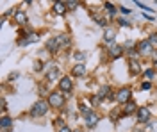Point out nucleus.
<instances>
[{
	"instance_id": "b1692460",
	"label": "nucleus",
	"mask_w": 157,
	"mask_h": 132,
	"mask_svg": "<svg viewBox=\"0 0 157 132\" xmlns=\"http://www.w3.org/2000/svg\"><path fill=\"white\" fill-rule=\"evenodd\" d=\"M147 79H154V75H155V70L154 68H148V70H145V73H143Z\"/></svg>"
},
{
	"instance_id": "473e14b6",
	"label": "nucleus",
	"mask_w": 157,
	"mask_h": 132,
	"mask_svg": "<svg viewBox=\"0 0 157 132\" xmlns=\"http://www.w3.org/2000/svg\"><path fill=\"white\" fill-rule=\"evenodd\" d=\"M75 132H78V130H75Z\"/></svg>"
},
{
	"instance_id": "393cba45",
	"label": "nucleus",
	"mask_w": 157,
	"mask_h": 132,
	"mask_svg": "<svg viewBox=\"0 0 157 132\" xmlns=\"http://www.w3.org/2000/svg\"><path fill=\"white\" fill-rule=\"evenodd\" d=\"M100 102H102V98H100L98 95H91V104H93V107H97Z\"/></svg>"
},
{
	"instance_id": "2eb2a0df",
	"label": "nucleus",
	"mask_w": 157,
	"mask_h": 132,
	"mask_svg": "<svg viewBox=\"0 0 157 132\" xmlns=\"http://www.w3.org/2000/svg\"><path fill=\"white\" fill-rule=\"evenodd\" d=\"M14 21H16L18 25H25V23H27V14H25L23 11H16V13H14Z\"/></svg>"
},
{
	"instance_id": "c756f323",
	"label": "nucleus",
	"mask_w": 157,
	"mask_h": 132,
	"mask_svg": "<svg viewBox=\"0 0 157 132\" xmlns=\"http://www.w3.org/2000/svg\"><path fill=\"white\" fill-rule=\"evenodd\" d=\"M57 132H73V130H71V129H70L68 125H64V127H63V129H59Z\"/></svg>"
},
{
	"instance_id": "4be33fe9",
	"label": "nucleus",
	"mask_w": 157,
	"mask_h": 132,
	"mask_svg": "<svg viewBox=\"0 0 157 132\" xmlns=\"http://www.w3.org/2000/svg\"><path fill=\"white\" fill-rule=\"evenodd\" d=\"M105 11H107L109 14H113V16H114V14H116V6H114V4H111V2H105Z\"/></svg>"
},
{
	"instance_id": "6ab92c4d",
	"label": "nucleus",
	"mask_w": 157,
	"mask_h": 132,
	"mask_svg": "<svg viewBox=\"0 0 157 132\" xmlns=\"http://www.w3.org/2000/svg\"><path fill=\"white\" fill-rule=\"evenodd\" d=\"M57 77H59V68H57V66H52L50 71L47 73V79H48V81H56Z\"/></svg>"
},
{
	"instance_id": "7c9ffc66",
	"label": "nucleus",
	"mask_w": 157,
	"mask_h": 132,
	"mask_svg": "<svg viewBox=\"0 0 157 132\" xmlns=\"http://www.w3.org/2000/svg\"><path fill=\"white\" fill-rule=\"evenodd\" d=\"M152 62L157 66V52H154V54H152Z\"/></svg>"
},
{
	"instance_id": "6e6552de",
	"label": "nucleus",
	"mask_w": 157,
	"mask_h": 132,
	"mask_svg": "<svg viewBox=\"0 0 157 132\" xmlns=\"http://www.w3.org/2000/svg\"><path fill=\"white\" fill-rule=\"evenodd\" d=\"M136 116H137V122L139 123H148L150 122V116H152V112H150V109L148 107H139L137 109V112H136Z\"/></svg>"
},
{
	"instance_id": "4468645a",
	"label": "nucleus",
	"mask_w": 157,
	"mask_h": 132,
	"mask_svg": "<svg viewBox=\"0 0 157 132\" xmlns=\"http://www.w3.org/2000/svg\"><path fill=\"white\" fill-rule=\"evenodd\" d=\"M114 38H116V31H113L111 27H107L105 32H104V41H105V43H113Z\"/></svg>"
},
{
	"instance_id": "cd10ccee",
	"label": "nucleus",
	"mask_w": 157,
	"mask_h": 132,
	"mask_svg": "<svg viewBox=\"0 0 157 132\" xmlns=\"http://www.w3.org/2000/svg\"><path fill=\"white\" fill-rule=\"evenodd\" d=\"M118 23H120L121 27H130V21H127L125 18H120V20H118Z\"/></svg>"
},
{
	"instance_id": "c85d7f7f",
	"label": "nucleus",
	"mask_w": 157,
	"mask_h": 132,
	"mask_svg": "<svg viewBox=\"0 0 157 132\" xmlns=\"http://www.w3.org/2000/svg\"><path fill=\"white\" fill-rule=\"evenodd\" d=\"M150 88H152V84H150V82H143V84H141V89H145V91H148V89H150Z\"/></svg>"
},
{
	"instance_id": "bb28decb",
	"label": "nucleus",
	"mask_w": 157,
	"mask_h": 132,
	"mask_svg": "<svg viewBox=\"0 0 157 132\" xmlns=\"http://www.w3.org/2000/svg\"><path fill=\"white\" fill-rule=\"evenodd\" d=\"M148 41H150L152 45H157V32H154V34H150V38H148Z\"/></svg>"
},
{
	"instance_id": "1a4fd4ad",
	"label": "nucleus",
	"mask_w": 157,
	"mask_h": 132,
	"mask_svg": "<svg viewBox=\"0 0 157 132\" xmlns=\"http://www.w3.org/2000/svg\"><path fill=\"white\" fill-rule=\"evenodd\" d=\"M84 75H86V64H84V62H77V64L71 68V77L78 79V77H84Z\"/></svg>"
},
{
	"instance_id": "a211bd4d",
	"label": "nucleus",
	"mask_w": 157,
	"mask_h": 132,
	"mask_svg": "<svg viewBox=\"0 0 157 132\" xmlns=\"http://www.w3.org/2000/svg\"><path fill=\"white\" fill-rule=\"evenodd\" d=\"M0 127H2V130H7V129H11V127H13V118H9V116H2Z\"/></svg>"
},
{
	"instance_id": "a878e982",
	"label": "nucleus",
	"mask_w": 157,
	"mask_h": 132,
	"mask_svg": "<svg viewBox=\"0 0 157 132\" xmlns=\"http://www.w3.org/2000/svg\"><path fill=\"white\" fill-rule=\"evenodd\" d=\"M78 4H80V2H77V0H71V2H66V7H68V9H77Z\"/></svg>"
},
{
	"instance_id": "f8f14e48",
	"label": "nucleus",
	"mask_w": 157,
	"mask_h": 132,
	"mask_svg": "<svg viewBox=\"0 0 157 132\" xmlns=\"http://www.w3.org/2000/svg\"><path fill=\"white\" fill-rule=\"evenodd\" d=\"M109 55H111L113 59H118V57L123 55V48L118 47V45H111V48H109Z\"/></svg>"
},
{
	"instance_id": "f3484780",
	"label": "nucleus",
	"mask_w": 157,
	"mask_h": 132,
	"mask_svg": "<svg viewBox=\"0 0 157 132\" xmlns=\"http://www.w3.org/2000/svg\"><path fill=\"white\" fill-rule=\"evenodd\" d=\"M128 71H130L132 75H139V73H141V64L137 61H130L128 62Z\"/></svg>"
},
{
	"instance_id": "ddd939ff",
	"label": "nucleus",
	"mask_w": 157,
	"mask_h": 132,
	"mask_svg": "<svg viewBox=\"0 0 157 132\" xmlns=\"http://www.w3.org/2000/svg\"><path fill=\"white\" fill-rule=\"evenodd\" d=\"M66 11H68L66 2H54V13L56 14H64Z\"/></svg>"
},
{
	"instance_id": "423d86ee",
	"label": "nucleus",
	"mask_w": 157,
	"mask_h": 132,
	"mask_svg": "<svg viewBox=\"0 0 157 132\" xmlns=\"http://www.w3.org/2000/svg\"><path fill=\"white\" fill-rule=\"evenodd\" d=\"M130 96H132L130 88H121V89H118V93H116V102L121 104V105H125L127 102H130Z\"/></svg>"
},
{
	"instance_id": "f257e3e1",
	"label": "nucleus",
	"mask_w": 157,
	"mask_h": 132,
	"mask_svg": "<svg viewBox=\"0 0 157 132\" xmlns=\"http://www.w3.org/2000/svg\"><path fill=\"white\" fill-rule=\"evenodd\" d=\"M66 45H70V36L68 34H59V36H52L48 41H47V50L50 52V54H54V52H57L61 47H66Z\"/></svg>"
},
{
	"instance_id": "9d476101",
	"label": "nucleus",
	"mask_w": 157,
	"mask_h": 132,
	"mask_svg": "<svg viewBox=\"0 0 157 132\" xmlns=\"http://www.w3.org/2000/svg\"><path fill=\"white\" fill-rule=\"evenodd\" d=\"M137 109H139V107H137L134 102H127V104L121 107V114H123V116H130L132 112H137Z\"/></svg>"
},
{
	"instance_id": "0eeeda50",
	"label": "nucleus",
	"mask_w": 157,
	"mask_h": 132,
	"mask_svg": "<svg viewBox=\"0 0 157 132\" xmlns=\"http://www.w3.org/2000/svg\"><path fill=\"white\" fill-rule=\"evenodd\" d=\"M100 122V116H98L95 111L88 112L86 116H84V125L88 127V129H93V127H97V123Z\"/></svg>"
},
{
	"instance_id": "f03ea898",
	"label": "nucleus",
	"mask_w": 157,
	"mask_h": 132,
	"mask_svg": "<svg viewBox=\"0 0 157 132\" xmlns=\"http://www.w3.org/2000/svg\"><path fill=\"white\" fill-rule=\"evenodd\" d=\"M50 105H48V100H38L32 107H30V116H34V118H41V116H45L47 112H48Z\"/></svg>"
},
{
	"instance_id": "412c9836",
	"label": "nucleus",
	"mask_w": 157,
	"mask_h": 132,
	"mask_svg": "<svg viewBox=\"0 0 157 132\" xmlns=\"http://www.w3.org/2000/svg\"><path fill=\"white\" fill-rule=\"evenodd\" d=\"M73 57L77 59L78 62H82L84 59H86V52H82V50H75L73 52Z\"/></svg>"
},
{
	"instance_id": "39448f33",
	"label": "nucleus",
	"mask_w": 157,
	"mask_h": 132,
	"mask_svg": "<svg viewBox=\"0 0 157 132\" xmlns=\"http://www.w3.org/2000/svg\"><path fill=\"white\" fill-rule=\"evenodd\" d=\"M73 89V79H70V75H64V77H61L59 79V91L63 93H70Z\"/></svg>"
},
{
	"instance_id": "aec40b11",
	"label": "nucleus",
	"mask_w": 157,
	"mask_h": 132,
	"mask_svg": "<svg viewBox=\"0 0 157 132\" xmlns=\"http://www.w3.org/2000/svg\"><path fill=\"white\" fill-rule=\"evenodd\" d=\"M78 111L82 112L84 116L88 114V112H91V109H89V105L86 104V102H78Z\"/></svg>"
},
{
	"instance_id": "2f4dec72",
	"label": "nucleus",
	"mask_w": 157,
	"mask_h": 132,
	"mask_svg": "<svg viewBox=\"0 0 157 132\" xmlns=\"http://www.w3.org/2000/svg\"><path fill=\"white\" fill-rule=\"evenodd\" d=\"M120 11H121L123 14H128V13H130V9H128V7H120Z\"/></svg>"
},
{
	"instance_id": "dca6fc26",
	"label": "nucleus",
	"mask_w": 157,
	"mask_h": 132,
	"mask_svg": "<svg viewBox=\"0 0 157 132\" xmlns=\"http://www.w3.org/2000/svg\"><path fill=\"white\" fill-rule=\"evenodd\" d=\"M100 98H109L111 95H113V89H111V86H102L100 89H98V93H97Z\"/></svg>"
},
{
	"instance_id": "9b49d317",
	"label": "nucleus",
	"mask_w": 157,
	"mask_h": 132,
	"mask_svg": "<svg viewBox=\"0 0 157 132\" xmlns=\"http://www.w3.org/2000/svg\"><path fill=\"white\" fill-rule=\"evenodd\" d=\"M39 41V34H36V32H32V34H29V38H23V40L18 41L20 47H27V45H30V43H38Z\"/></svg>"
},
{
	"instance_id": "20e7f679",
	"label": "nucleus",
	"mask_w": 157,
	"mask_h": 132,
	"mask_svg": "<svg viewBox=\"0 0 157 132\" xmlns=\"http://www.w3.org/2000/svg\"><path fill=\"white\" fill-rule=\"evenodd\" d=\"M136 50H137V54L143 57V55H152L154 54V45L150 43L148 40H145V41H139L136 45Z\"/></svg>"
},
{
	"instance_id": "7ed1b4c3",
	"label": "nucleus",
	"mask_w": 157,
	"mask_h": 132,
	"mask_svg": "<svg viewBox=\"0 0 157 132\" xmlns=\"http://www.w3.org/2000/svg\"><path fill=\"white\" fill-rule=\"evenodd\" d=\"M64 102H66V98H64V95L61 91H54L48 95V105L50 107H54V109H63L64 107Z\"/></svg>"
},
{
	"instance_id": "5701e85b",
	"label": "nucleus",
	"mask_w": 157,
	"mask_h": 132,
	"mask_svg": "<svg viewBox=\"0 0 157 132\" xmlns=\"http://www.w3.org/2000/svg\"><path fill=\"white\" fill-rule=\"evenodd\" d=\"M136 6L139 7V9H143L147 14H148V13H154V7H148L147 4H143V2H136Z\"/></svg>"
}]
</instances>
